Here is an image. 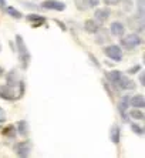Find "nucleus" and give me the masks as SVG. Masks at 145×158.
Masks as SVG:
<instances>
[{"label": "nucleus", "mask_w": 145, "mask_h": 158, "mask_svg": "<svg viewBox=\"0 0 145 158\" xmlns=\"http://www.w3.org/2000/svg\"><path fill=\"white\" fill-rule=\"evenodd\" d=\"M105 80L114 88V91H132L137 88L134 81L120 70L105 71Z\"/></svg>", "instance_id": "obj_1"}, {"label": "nucleus", "mask_w": 145, "mask_h": 158, "mask_svg": "<svg viewBox=\"0 0 145 158\" xmlns=\"http://www.w3.org/2000/svg\"><path fill=\"white\" fill-rule=\"evenodd\" d=\"M16 50H17L19 61H20L22 69L23 70H27L30 61H31V54H30L29 48L26 46V41H24V39H23V36H20V34L16 36Z\"/></svg>", "instance_id": "obj_2"}, {"label": "nucleus", "mask_w": 145, "mask_h": 158, "mask_svg": "<svg viewBox=\"0 0 145 158\" xmlns=\"http://www.w3.org/2000/svg\"><path fill=\"white\" fill-rule=\"evenodd\" d=\"M120 47L125 48V50H134V48L139 47L142 44V37L138 33H131V34H124L122 37H120Z\"/></svg>", "instance_id": "obj_3"}, {"label": "nucleus", "mask_w": 145, "mask_h": 158, "mask_svg": "<svg viewBox=\"0 0 145 158\" xmlns=\"http://www.w3.org/2000/svg\"><path fill=\"white\" fill-rule=\"evenodd\" d=\"M13 151L14 154L20 158H27L31 152V143L30 140H23V141H19L13 145Z\"/></svg>", "instance_id": "obj_4"}, {"label": "nucleus", "mask_w": 145, "mask_h": 158, "mask_svg": "<svg viewBox=\"0 0 145 158\" xmlns=\"http://www.w3.org/2000/svg\"><path fill=\"white\" fill-rule=\"evenodd\" d=\"M102 52L104 54L108 57V59L114 60V61H121L122 60V48L120 46H117V44H108V46H105L102 48Z\"/></svg>", "instance_id": "obj_5"}, {"label": "nucleus", "mask_w": 145, "mask_h": 158, "mask_svg": "<svg viewBox=\"0 0 145 158\" xmlns=\"http://www.w3.org/2000/svg\"><path fill=\"white\" fill-rule=\"evenodd\" d=\"M0 98L4 100V101H16L20 97H19L16 88L10 87L7 84H2L0 85Z\"/></svg>", "instance_id": "obj_6"}, {"label": "nucleus", "mask_w": 145, "mask_h": 158, "mask_svg": "<svg viewBox=\"0 0 145 158\" xmlns=\"http://www.w3.org/2000/svg\"><path fill=\"white\" fill-rule=\"evenodd\" d=\"M41 9H46V10H54V11H64L65 10V3L64 2H60V0H44L43 3L40 4Z\"/></svg>", "instance_id": "obj_7"}, {"label": "nucleus", "mask_w": 145, "mask_h": 158, "mask_svg": "<svg viewBox=\"0 0 145 158\" xmlns=\"http://www.w3.org/2000/svg\"><path fill=\"white\" fill-rule=\"evenodd\" d=\"M127 22H128L130 29H132L135 33H142L144 31L145 19H141V17H138L137 15H134V16H131V17H128Z\"/></svg>", "instance_id": "obj_8"}, {"label": "nucleus", "mask_w": 145, "mask_h": 158, "mask_svg": "<svg viewBox=\"0 0 145 158\" xmlns=\"http://www.w3.org/2000/svg\"><path fill=\"white\" fill-rule=\"evenodd\" d=\"M128 98H130V96H124L122 98L118 101V106H117V108H118V113H120V115H121V118H122L124 123H128V121H130V117H128V108H130Z\"/></svg>", "instance_id": "obj_9"}, {"label": "nucleus", "mask_w": 145, "mask_h": 158, "mask_svg": "<svg viewBox=\"0 0 145 158\" xmlns=\"http://www.w3.org/2000/svg\"><path fill=\"white\" fill-rule=\"evenodd\" d=\"M111 17V10L108 7H100V9H95L94 11V20H97L100 24L105 23L108 19Z\"/></svg>", "instance_id": "obj_10"}, {"label": "nucleus", "mask_w": 145, "mask_h": 158, "mask_svg": "<svg viewBox=\"0 0 145 158\" xmlns=\"http://www.w3.org/2000/svg\"><path fill=\"white\" fill-rule=\"evenodd\" d=\"M26 20L29 23H31V27H41L43 24H46V17L41 15H36V13H30L26 16Z\"/></svg>", "instance_id": "obj_11"}, {"label": "nucleus", "mask_w": 145, "mask_h": 158, "mask_svg": "<svg viewBox=\"0 0 145 158\" xmlns=\"http://www.w3.org/2000/svg\"><path fill=\"white\" fill-rule=\"evenodd\" d=\"M110 33L115 37H122L125 34V26L121 22H114L110 24Z\"/></svg>", "instance_id": "obj_12"}, {"label": "nucleus", "mask_w": 145, "mask_h": 158, "mask_svg": "<svg viewBox=\"0 0 145 158\" xmlns=\"http://www.w3.org/2000/svg\"><path fill=\"white\" fill-rule=\"evenodd\" d=\"M128 104L132 108H144L145 107V97L142 94H135V96L128 98Z\"/></svg>", "instance_id": "obj_13"}, {"label": "nucleus", "mask_w": 145, "mask_h": 158, "mask_svg": "<svg viewBox=\"0 0 145 158\" xmlns=\"http://www.w3.org/2000/svg\"><path fill=\"white\" fill-rule=\"evenodd\" d=\"M110 140L111 143H114L115 145L120 144V140H121V128L118 124H113L111 128H110Z\"/></svg>", "instance_id": "obj_14"}, {"label": "nucleus", "mask_w": 145, "mask_h": 158, "mask_svg": "<svg viewBox=\"0 0 145 158\" xmlns=\"http://www.w3.org/2000/svg\"><path fill=\"white\" fill-rule=\"evenodd\" d=\"M100 27H101V24H100L97 20H94V19H90V20H85V22H84V30L90 34H94Z\"/></svg>", "instance_id": "obj_15"}, {"label": "nucleus", "mask_w": 145, "mask_h": 158, "mask_svg": "<svg viewBox=\"0 0 145 158\" xmlns=\"http://www.w3.org/2000/svg\"><path fill=\"white\" fill-rule=\"evenodd\" d=\"M94 34H95V43L97 44H104V43H107V41L110 40L108 31H107L105 29H102V27H100Z\"/></svg>", "instance_id": "obj_16"}, {"label": "nucleus", "mask_w": 145, "mask_h": 158, "mask_svg": "<svg viewBox=\"0 0 145 158\" xmlns=\"http://www.w3.org/2000/svg\"><path fill=\"white\" fill-rule=\"evenodd\" d=\"M2 134H3L7 140H16L17 138V130H16V127L14 125H7V127H4L3 128V131H2Z\"/></svg>", "instance_id": "obj_17"}, {"label": "nucleus", "mask_w": 145, "mask_h": 158, "mask_svg": "<svg viewBox=\"0 0 145 158\" xmlns=\"http://www.w3.org/2000/svg\"><path fill=\"white\" fill-rule=\"evenodd\" d=\"M17 135L20 137H27L29 135V123L26 121V120H20L17 123Z\"/></svg>", "instance_id": "obj_18"}, {"label": "nucleus", "mask_w": 145, "mask_h": 158, "mask_svg": "<svg viewBox=\"0 0 145 158\" xmlns=\"http://www.w3.org/2000/svg\"><path fill=\"white\" fill-rule=\"evenodd\" d=\"M128 117L132 120H137V121H144L145 114L142 113V108H132L128 111Z\"/></svg>", "instance_id": "obj_19"}, {"label": "nucleus", "mask_w": 145, "mask_h": 158, "mask_svg": "<svg viewBox=\"0 0 145 158\" xmlns=\"http://www.w3.org/2000/svg\"><path fill=\"white\" fill-rule=\"evenodd\" d=\"M2 10H4V13H7L10 17H13V19H16V20H20V19L23 17V15L20 13V11L17 10L16 7H13V6H4Z\"/></svg>", "instance_id": "obj_20"}, {"label": "nucleus", "mask_w": 145, "mask_h": 158, "mask_svg": "<svg viewBox=\"0 0 145 158\" xmlns=\"http://www.w3.org/2000/svg\"><path fill=\"white\" fill-rule=\"evenodd\" d=\"M137 16L145 19V0H137Z\"/></svg>", "instance_id": "obj_21"}, {"label": "nucleus", "mask_w": 145, "mask_h": 158, "mask_svg": "<svg viewBox=\"0 0 145 158\" xmlns=\"http://www.w3.org/2000/svg\"><path fill=\"white\" fill-rule=\"evenodd\" d=\"M131 130H132V132H135L137 135L142 137L145 134V128L142 127V125L139 124H135V123H131Z\"/></svg>", "instance_id": "obj_22"}, {"label": "nucleus", "mask_w": 145, "mask_h": 158, "mask_svg": "<svg viewBox=\"0 0 145 158\" xmlns=\"http://www.w3.org/2000/svg\"><path fill=\"white\" fill-rule=\"evenodd\" d=\"M76 2V7L81 11H85L88 7H90V4H88V0H74Z\"/></svg>", "instance_id": "obj_23"}, {"label": "nucleus", "mask_w": 145, "mask_h": 158, "mask_svg": "<svg viewBox=\"0 0 145 158\" xmlns=\"http://www.w3.org/2000/svg\"><path fill=\"white\" fill-rule=\"evenodd\" d=\"M20 3H22V6L26 7L27 10H37V9H40V6H37V4H34V3H30V2H26V0H22Z\"/></svg>", "instance_id": "obj_24"}, {"label": "nucleus", "mask_w": 145, "mask_h": 158, "mask_svg": "<svg viewBox=\"0 0 145 158\" xmlns=\"http://www.w3.org/2000/svg\"><path fill=\"white\" fill-rule=\"evenodd\" d=\"M141 70H142V66H141V64H135L134 67L128 69L127 73H128V74H135V73H138V71H141Z\"/></svg>", "instance_id": "obj_25"}, {"label": "nucleus", "mask_w": 145, "mask_h": 158, "mask_svg": "<svg viewBox=\"0 0 145 158\" xmlns=\"http://www.w3.org/2000/svg\"><path fill=\"white\" fill-rule=\"evenodd\" d=\"M107 6H117V4L121 3V0H102Z\"/></svg>", "instance_id": "obj_26"}, {"label": "nucleus", "mask_w": 145, "mask_h": 158, "mask_svg": "<svg viewBox=\"0 0 145 158\" xmlns=\"http://www.w3.org/2000/svg\"><path fill=\"white\" fill-rule=\"evenodd\" d=\"M4 121H6V111H4L3 108L0 107V125L3 124Z\"/></svg>", "instance_id": "obj_27"}, {"label": "nucleus", "mask_w": 145, "mask_h": 158, "mask_svg": "<svg viewBox=\"0 0 145 158\" xmlns=\"http://www.w3.org/2000/svg\"><path fill=\"white\" fill-rule=\"evenodd\" d=\"M88 4H90V7H97L100 4V0H88Z\"/></svg>", "instance_id": "obj_28"}, {"label": "nucleus", "mask_w": 145, "mask_h": 158, "mask_svg": "<svg viewBox=\"0 0 145 158\" xmlns=\"http://www.w3.org/2000/svg\"><path fill=\"white\" fill-rule=\"evenodd\" d=\"M139 83H141V85H145V83H144V71L139 74Z\"/></svg>", "instance_id": "obj_29"}, {"label": "nucleus", "mask_w": 145, "mask_h": 158, "mask_svg": "<svg viewBox=\"0 0 145 158\" xmlns=\"http://www.w3.org/2000/svg\"><path fill=\"white\" fill-rule=\"evenodd\" d=\"M4 6H6V0H0V7L3 9Z\"/></svg>", "instance_id": "obj_30"}, {"label": "nucleus", "mask_w": 145, "mask_h": 158, "mask_svg": "<svg viewBox=\"0 0 145 158\" xmlns=\"http://www.w3.org/2000/svg\"><path fill=\"white\" fill-rule=\"evenodd\" d=\"M3 74H4V70H3V69H2V67H0V77H2Z\"/></svg>", "instance_id": "obj_31"}, {"label": "nucleus", "mask_w": 145, "mask_h": 158, "mask_svg": "<svg viewBox=\"0 0 145 158\" xmlns=\"http://www.w3.org/2000/svg\"><path fill=\"white\" fill-rule=\"evenodd\" d=\"M0 52H2V43H0Z\"/></svg>", "instance_id": "obj_32"}]
</instances>
